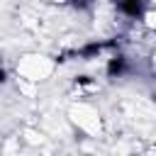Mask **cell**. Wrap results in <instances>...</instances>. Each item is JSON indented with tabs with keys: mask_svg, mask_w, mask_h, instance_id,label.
<instances>
[{
	"mask_svg": "<svg viewBox=\"0 0 156 156\" xmlns=\"http://www.w3.org/2000/svg\"><path fill=\"white\" fill-rule=\"evenodd\" d=\"M20 141H24V144H29V146H39V144H44V134L37 132V129H32V127H24Z\"/></svg>",
	"mask_w": 156,
	"mask_h": 156,
	"instance_id": "277c9868",
	"label": "cell"
},
{
	"mask_svg": "<svg viewBox=\"0 0 156 156\" xmlns=\"http://www.w3.org/2000/svg\"><path fill=\"white\" fill-rule=\"evenodd\" d=\"M68 122L73 124V129L88 139H98L102 136V115L100 110L88 102V100H78L68 107Z\"/></svg>",
	"mask_w": 156,
	"mask_h": 156,
	"instance_id": "7a4b0ae2",
	"label": "cell"
},
{
	"mask_svg": "<svg viewBox=\"0 0 156 156\" xmlns=\"http://www.w3.org/2000/svg\"><path fill=\"white\" fill-rule=\"evenodd\" d=\"M149 63H151V71H154V76H156V49L151 51V56H149Z\"/></svg>",
	"mask_w": 156,
	"mask_h": 156,
	"instance_id": "5b68a950",
	"label": "cell"
},
{
	"mask_svg": "<svg viewBox=\"0 0 156 156\" xmlns=\"http://www.w3.org/2000/svg\"><path fill=\"white\" fill-rule=\"evenodd\" d=\"M56 58L46 56V54H39V51H29V54H22L15 63V76L17 80H27V83H44L49 80L54 73H56Z\"/></svg>",
	"mask_w": 156,
	"mask_h": 156,
	"instance_id": "6da1fadb",
	"label": "cell"
},
{
	"mask_svg": "<svg viewBox=\"0 0 156 156\" xmlns=\"http://www.w3.org/2000/svg\"><path fill=\"white\" fill-rule=\"evenodd\" d=\"M2 80H5V71L0 68V83H2Z\"/></svg>",
	"mask_w": 156,
	"mask_h": 156,
	"instance_id": "8992f818",
	"label": "cell"
},
{
	"mask_svg": "<svg viewBox=\"0 0 156 156\" xmlns=\"http://www.w3.org/2000/svg\"><path fill=\"white\" fill-rule=\"evenodd\" d=\"M139 22L146 32H156V7H144L139 15Z\"/></svg>",
	"mask_w": 156,
	"mask_h": 156,
	"instance_id": "3957f363",
	"label": "cell"
}]
</instances>
